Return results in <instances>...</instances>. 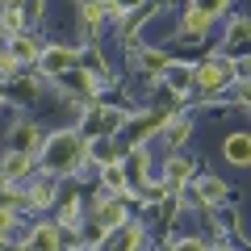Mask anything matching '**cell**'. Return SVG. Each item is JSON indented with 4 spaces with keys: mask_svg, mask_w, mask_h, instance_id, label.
I'll list each match as a JSON object with an SVG mask.
<instances>
[{
    "mask_svg": "<svg viewBox=\"0 0 251 251\" xmlns=\"http://www.w3.org/2000/svg\"><path fill=\"white\" fill-rule=\"evenodd\" d=\"M209 25H214V21H209L205 13L188 9V13H184V21H180V34H184V38H201V34H209Z\"/></svg>",
    "mask_w": 251,
    "mask_h": 251,
    "instance_id": "cell-13",
    "label": "cell"
},
{
    "mask_svg": "<svg viewBox=\"0 0 251 251\" xmlns=\"http://www.w3.org/2000/svg\"><path fill=\"white\" fill-rule=\"evenodd\" d=\"M38 147H42V130H38L34 122H17V130H13V151L38 155Z\"/></svg>",
    "mask_w": 251,
    "mask_h": 251,
    "instance_id": "cell-8",
    "label": "cell"
},
{
    "mask_svg": "<svg viewBox=\"0 0 251 251\" xmlns=\"http://www.w3.org/2000/svg\"><path fill=\"white\" fill-rule=\"evenodd\" d=\"M188 134H193V122H188V117H168V122H163V143H168V151H176Z\"/></svg>",
    "mask_w": 251,
    "mask_h": 251,
    "instance_id": "cell-11",
    "label": "cell"
},
{
    "mask_svg": "<svg viewBox=\"0 0 251 251\" xmlns=\"http://www.w3.org/2000/svg\"><path fill=\"white\" fill-rule=\"evenodd\" d=\"M29 168H34V155L29 151H9L0 159V180H21Z\"/></svg>",
    "mask_w": 251,
    "mask_h": 251,
    "instance_id": "cell-7",
    "label": "cell"
},
{
    "mask_svg": "<svg viewBox=\"0 0 251 251\" xmlns=\"http://www.w3.org/2000/svg\"><path fill=\"white\" fill-rule=\"evenodd\" d=\"M197 205H218V201H226V184L218 176H205V180H197Z\"/></svg>",
    "mask_w": 251,
    "mask_h": 251,
    "instance_id": "cell-10",
    "label": "cell"
},
{
    "mask_svg": "<svg viewBox=\"0 0 251 251\" xmlns=\"http://www.w3.org/2000/svg\"><path fill=\"white\" fill-rule=\"evenodd\" d=\"M72 67H75V50H67V46H46V50H42V72L67 75Z\"/></svg>",
    "mask_w": 251,
    "mask_h": 251,
    "instance_id": "cell-5",
    "label": "cell"
},
{
    "mask_svg": "<svg viewBox=\"0 0 251 251\" xmlns=\"http://www.w3.org/2000/svg\"><path fill=\"white\" fill-rule=\"evenodd\" d=\"M0 4H4V13H21V4H25V0H0Z\"/></svg>",
    "mask_w": 251,
    "mask_h": 251,
    "instance_id": "cell-24",
    "label": "cell"
},
{
    "mask_svg": "<svg viewBox=\"0 0 251 251\" xmlns=\"http://www.w3.org/2000/svg\"><path fill=\"white\" fill-rule=\"evenodd\" d=\"M234 100H239V109H247V113H251V80H243L239 88H234Z\"/></svg>",
    "mask_w": 251,
    "mask_h": 251,
    "instance_id": "cell-20",
    "label": "cell"
},
{
    "mask_svg": "<svg viewBox=\"0 0 251 251\" xmlns=\"http://www.w3.org/2000/svg\"><path fill=\"white\" fill-rule=\"evenodd\" d=\"M143 67H147V75H159V72L172 67V59L163 50H143Z\"/></svg>",
    "mask_w": 251,
    "mask_h": 251,
    "instance_id": "cell-16",
    "label": "cell"
},
{
    "mask_svg": "<svg viewBox=\"0 0 251 251\" xmlns=\"http://www.w3.org/2000/svg\"><path fill=\"white\" fill-rule=\"evenodd\" d=\"M188 176H193V159H188V155H168V159H163V188H168V193L184 188Z\"/></svg>",
    "mask_w": 251,
    "mask_h": 251,
    "instance_id": "cell-3",
    "label": "cell"
},
{
    "mask_svg": "<svg viewBox=\"0 0 251 251\" xmlns=\"http://www.w3.org/2000/svg\"><path fill=\"white\" fill-rule=\"evenodd\" d=\"M9 50H13V59H17V63H34V59H42V46H38L29 34H13Z\"/></svg>",
    "mask_w": 251,
    "mask_h": 251,
    "instance_id": "cell-12",
    "label": "cell"
},
{
    "mask_svg": "<svg viewBox=\"0 0 251 251\" xmlns=\"http://www.w3.org/2000/svg\"><path fill=\"white\" fill-rule=\"evenodd\" d=\"M243 38H251V17L230 21V42H243Z\"/></svg>",
    "mask_w": 251,
    "mask_h": 251,
    "instance_id": "cell-18",
    "label": "cell"
},
{
    "mask_svg": "<svg viewBox=\"0 0 251 251\" xmlns=\"http://www.w3.org/2000/svg\"><path fill=\"white\" fill-rule=\"evenodd\" d=\"M222 151H226V159L234 168H251V134H230Z\"/></svg>",
    "mask_w": 251,
    "mask_h": 251,
    "instance_id": "cell-9",
    "label": "cell"
},
{
    "mask_svg": "<svg viewBox=\"0 0 251 251\" xmlns=\"http://www.w3.org/2000/svg\"><path fill=\"white\" fill-rule=\"evenodd\" d=\"M13 230V209H0V239Z\"/></svg>",
    "mask_w": 251,
    "mask_h": 251,
    "instance_id": "cell-23",
    "label": "cell"
},
{
    "mask_svg": "<svg viewBox=\"0 0 251 251\" xmlns=\"http://www.w3.org/2000/svg\"><path fill=\"white\" fill-rule=\"evenodd\" d=\"M17 72V59H13V50H0V75Z\"/></svg>",
    "mask_w": 251,
    "mask_h": 251,
    "instance_id": "cell-22",
    "label": "cell"
},
{
    "mask_svg": "<svg viewBox=\"0 0 251 251\" xmlns=\"http://www.w3.org/2000/svg\"><path fill=\"white\" fill-rule=\"evenodd\" d=\"M126 184H130V176H126V168H122V163L105 168V188H109V193H117V197H122V193H126Z\"/></svg>",
    "mask_w": 251,
    "mask_h": 251,
    "instance_id": "cell-15",
    "label": "cell"
},
{
    "mask_svg": "<svg viewBox=\"0 0 251 251\" xmlns=\"http://www.w3.org/2000/svg\"><path fill=\"white\" fill-rule=\"evenodd\" d=\"M172 251H209L201 239H180V243H172Z\"/></svg>",
    "mask_w": 251,
    "mask_h": 251,
    "instance_id": "cell-21",
    "label": "cell"
},
{
    "mask_svg": "<svg viewBox=\"0 0 251 251\" xmlns=\"http://www.w3.org/2000/svg\"><path fill=\"white\" fill-rule=\"evenodd\" d=\"M46 168L50 172H75L84 159H88V151H84V143L75 134H54L50 143H46Z\"/></svg>",
    "mask_w": 251,
    "mask_h": 251,
    "instance_id": "cell-1",
    "label": "cell"
},
{
    "mask_svg": "<svg viewBox=\"0 0 251 251\" xmlns=\"http://www.w3.org/2000/svg\"><path fill=\"white\" fill-rule=\"evenodd\" d=\"M230 80H234V63H226V59H209V63H201V67H193V84H197L201 92H218Z\"/></svg>",
    "mask_w": 251,
    "mask_h": 251,
    "instance_id": "cell-2",
    "label": "cell"
},
{
    "mask_svg": "<svg viewBox=\"0 0 251 251\" xmlns=\"http://www.w3.org/2000/svg\"><path fill=\"white\" fill-rule=\"evenodd\" d=\"M21 9H25V13H21V17H25V21H38V17H42V13H46V0H25Z\"/></svg>",
    "mask_w": 251,
    "mask_h": 251,
    "instance_id": "cell-19",
    "label": "cell"
},
{
    "mask_svg": "<svg viewBox=\"0 0 251 251\" xmlns=\"http://www.w3.org/2000/svg\"><path fill=\"white\" fill-rule=\"evenodd\" d=\"M54 193H59V188H54V180H38V184L25 193V205H50Z\"/></svg>",
    "mask_w": 251,
    "mask_h": 251,
    "instance_id": "cell-14",
    "label": "cell"
},
{
    "mask_svg": "<svg viewBox=\"0 0 251 251\" xmlns=\"http://www.w3.org/2000/svg\"><path fill=\"white\" fill-rule=\"evenodd\" d=\"M21 251H59V226L38 222L34 230L25 234V247H21Z\"/></svg>",
    "mask_w": 251,
    "mask_h": 251,
    "instance_id": "cell-4",
    "label": "cell"
},
{
    "mask_svg": "<svg viewBox=\"0 0 251 251\" xmlns=\"http://www.w3.org/2000/svg\"><path fill=\"white\" fill-rule=\"evenodd\" d=\"M117 126H122V113L117 109H92L88 113V134L92 138H109Z\"/></svg>",
    "mask_w": 251,
    "mask_h": 251,
    "instance_id": "cell-6",
    "label": "cell"
},
{
    "mask_svg": "<svg viewBox=\"0 0 251 251\" xmlns=\"http://www.w3.org/2000/svg\"><path fill=\"white\" fill-rule=\"evenodd\" d=\"M226 4H230V0H193V9H197V13H205V17H209V21H214V17H218V13H222V9H226Z\"/></svg>",
    "mask_w": 251,
    "mask_h": 251,
    "instance_id": "cell-17",
    "label": "cell"
}]
</instances>
